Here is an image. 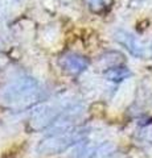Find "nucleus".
I'll use <instances>...</instances> for the list:
<instances>
[{"label":"nucleus","instance_id":"0eeeda50","mask_svg":"<svg viewBox=\"0 0 152 158\" xmlns=\"http://www.w3.org/2000/svg\"><path fill=\"white\" fill-rule=\"evenodd\" d=\"M87 8L91 13L103 15L112 6V0H86Z\"/></svg>","mask_w":152,"mask_h":158},{"label":"nucleus","instance_id":"20e7f679","mask_svg":"<svg viewBox=\"0 0 152 158\" xmlns=\"http://www.w3.org/2000/svg\"><path fill=\"white\" fill-rule=\"evenodd\" d=\"M114 38L118 44H120L131 56H134L136 58H144L148 54V49H147L143 44H141L138 37L134 36L132 33L119 29L114 34Z\"/></svg>","mask_w":152,"mask_h":158},{"label":"nucleus","instance_id":"7ed1b4c3","mask_svg":"<svg viewBox=\"0 0 152 158\" xmlns=\"http://www.w3.org/2000/svg\"><path fill=\"white\" fill-rule=\"evenodd\" d=\"M72 103H63L61 100L48 102L38 104L35 110L32 111L29 116L28 128L32 132H42L49 129L57 118L61 116V113L69 107Z\"/></svg>","mask_w":152,"mask_h":158},{"label":"nucleus","instance_id":"f03ea898","mask_svg":"<svg viewBox=\"0 0 152 158\" xmlns=\"http://www.w3.org/2000/svg\"><path fill=\"white\" fill-rule=\"evenodd\" d=\"M87 135H89L87 129L82 127H77L74 129L65 131V132L52 133V135H48L46 137H44L38 142L36 146V152L40 156L60 154V153L67 150L69 148L80 145L81 142L86 141Z\"/></svg>","mask_w":152,"mask_h":158},{"label":"nucleus","instance_id":"39448f33","mask_svg":"<svg viewBox=\"0 0 152 158\" xmlns=\"http://www.w3.org/2000/svg\"><path fill=\"white\" fill-rule=\"evenodd\" d=\"M89 59L77 53L63 54L60 58V66L69 75H78L89 67Z\"/></svg>","mask_w":152,"mask_h":158},{"label":"nucleus","instance_id":"f257e3e1","mask_svg":"<svg viewBox=\"0 0 152 158\" xmlns=\"http://www.w3.org/2000/svg\"><path fill=\"white\" fill-rule=\"evenodd\" d=\"M41 98V87L35 78L20 75L0 87V108L23 112L33 108Z\"/></svg>","mask_w":152,"mask_h":158},{"label":"nucleus","instance_id":"423d86ee","mask_svg":"<svg viewBox=\"0 0 152 158\" xmlns=\"http://www.w3.org/2000/svg\"><path fill=\"white\" fill-rule=\"evenodd\" d=\"M103 75L107 81L114 82V83H120L124 79L131 77V70L124 65H119V66H114V67H110L107 70H105Z\"/></svg>","mask_w":152,"mask_h":158}]
</instances>
